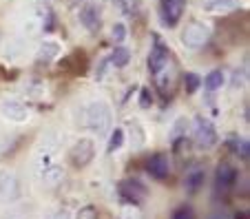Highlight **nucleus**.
<instances>
[{"instance_id": "1", "label": "nucleus", "mask_w": 250, "mask_h": 219, "mask_svg": "<svg viewBox=\"0 0 250 219\" xmlns=\"http://www.w3.org/2000/svg\"><path fill=\"white\" fill-rule=\"evenodd\" d=\"M118 195L126 206H137L146 199L148 188L140 179H122L118 184Z\"/></svg>"}, {"instance_id": "2", "label": "nucleus", "mask_w": 250, "mask_h": 219, "mask_svg": "<svg viewBox=\"0 0 250 219\" xmlns=\"http://www.w3.org/2000/svg\"><path fill=\"white\" fill-rule=\"evenodd\" d=\"M173 67V60H170V51L160 38H153V47H151V53H148V71L151 76H157L160 71L164 69H170Z\"/></svg>"}, {"instance_id": "3", "label": "nucleus", "mask_w": 250, "mask_h": 219, "mask_svg": "<svg viewBox=\"0 0 250 219\" xmlns=\"http://www.w3.org/2000/svg\"><path fill=\"white\" fill-rule=\"evenodd\" d=\"M208 36H210V29L202 22H190L188 27L184 29V34H182V42L186 44L188 49H202L206 44Z\"/></svg>"}, {"instance_id": "4", "label": "nucleus", "mask_w": 250, "mask_h": 219, "mask_svg": "<svg viewBox=\"0 0 250 219\" xmlns=\"http://www.w3.org/2000/svg\"><path fill=\"white\" fill-rule=\"evenodd\" d=\"M89 126L98 133H104L109 131L111 126V109L104 102H95V104L89 106Z\"/></svg>"}, {"instance_id": "5", "label": "nucleus", "mask_w": 250, "mask_h": 219, "mask_svg": "<svg viewBox=\"0 0 250 219\" xmlns=\"http://www.w3.org/2000/svg\"><path fill=\"white\" fill-rule=\"evenodd\" d=\"M186 9V0H160V16L166 27H175Z\"/></svg>"}, {"instance_id": "6", "label": "nucleus", "mask_w": 250, "mask_h": 219, "mask_svg": "<svg viewBox=\"0 0 250 219\" xmlns=\"http://www.w3.org/2000/svg\"><path fill=\"white\" fill-rule=\"evenodd\" d=\"M195 142L204 148L212 146V144L217 142V131H215V126H212L206 118H202V115L195 118Z\"/></svg>"}, {"instance_id": "7", "label": "nucleus", "mask_w": 250, "mask_h": 219, "mask_svg": "<svg viewBox=\"0 0 250 219\" xmlns=\"http://www.w3.org/2000/svg\"><path fill=\"white\" fill-rule=\"evenodd\" d=\"M235 181H237V168H232L230 164H222L217 168V173H215V191L226 195L235 186Z\"/></svg>"}, {"instance_id": "8", "label": "nucleus", "mask_w": 250, "mask_h": 219, "mask_svg": "<svg viewBox=\"0 0 250 219\" xmlns=\"http://www.w3.org/2000/svg\"><path fill=\"white\" fill-rule=\"evenodd\" d=\"M146 173L153 177V179L162 181L168 177L170 173V166H168V158H166L164 153H155L151 158L146 159Z\"/></svg>"}, {"instance_id": "9", "label": "nucleus", "mask_w": 250, "mask_h": 219, "mask_svg": "<svg viewBox=\"0 0 250 219\" xmlns=\"http://www.w3.org/2000/svg\"><path fill=\"white\" fill-rule=\"evenodd\" d=\"M95 155V146L91 139H80V142L73 146V151H71V162H73V166H86V164L93 159Z\"/></svg>"}, {"instance_id": "10", "label": "nucleus", "mask_w": 250, "mask_h": 219, "mask_svg": "<svg viewBox=\"0 0 250 219\" xmlns=\"http://www.w3.org/2000/svg\"><path fill=\"white\" fill-rule=\"evenodd\" d=\"M0 113L5 115L7 119H11V122H24V119L29 118V109L24 104H20V102H2V106H0Z\"/></svg>"}, {"instance_id": "11", "label": "nucleus", "mask_w": 250, "mask_h": 219, "mask_svg": "<svg viewBox=\"0 0 250 219\" xmlns=\"http://www.w3.org/2000/svg\"><path fill=\"white\" fill-rule=\"evenodd\" d=\"M80 22L84 24L89 31H95L100 27V7L93 2H86L80 9Z\"/></svg>"}, {"instance_id": "12", "label": "nucleus", "mask_w": 250, "mask_h": 219, "mask_svg": "<svg viewBox=\"0 0 250 219\" xmlns=\"http://www.w3.org/2000/svg\"><path fill=\"white\" fill-rule=\"evenodd\" d=\"M204 179H206V173H204L202 166H193L188 173H186V179H184V186H186V193H197L199 188L204 186Z\"/></svg>"}, {"instance_id": "13", "label": "nucleus", "mask_w": 250, "mask_h": 219, "mask_svg": "<svg viewBox=\"0 0 250 219\" xmlns=\"http://www.w3.org/2000/svg\"><path fill=\"white\" fill-rule=\"evenodd\" d=\"M224 80H226V76H224V71H222V69H215V71H210L206 78H204V80H202V84L206 86L208 91H217L219 86L224 84Z\"/></svg>"}, {"instance_id": "14", "label": "nucleus", "mask_w": 250, "mask_h": 219, "mask_svg": "<svg viewBox=\"0 0 250 219\" xmlns=\"http://www.w3.org/2000/svg\"><path fill=\"white\" fill-rule=\"evenodd\" d=\"M109 62H113L115 67H126L128 62H131V51L128 49H124V47H115V51L111 53V58H109Z\"/></svg>"}, {"instance_id": "15", "label": "nucleus", "mask_w": 250, "mask_h": 219, "mask_svg": "<svg viewBox=\"0 0 250 219\" xmlns=\"http://www.w3.org/2000/svg\"><path fill=\"white\" fill-rule=\"evenodd\" d=\"M58 53H60V47H58V42H44L42 47H40V51H38V62L53 60Z\"/></svg>"}, {"instance_id": "16", "label": "nucleus", "mask_w": 250, "mask_h": 219, "mask_svg": "<svg viewBox=\"0 0 250 219\" xmlns=\"http://www.w3.org/2000/svg\"><path fill=\"white\" fill-rule=\"evenodd\" d=\"M230 146H232V151H235L237 155L244 159V162H248V158H250V153H248L250 146H248V142H246L244 138H237V135H235V138L230 139Z\"/></svg>"}, {"instance_id": "17", "label": "nucleus", "mask_w": 250, "mask_h": 219, "mask_svg": "<svg viewBox=\"0 0 250 219\" xmlns=\"http://www.w3.org/2000/svg\"><path fill=\"white\" fill-rule=\"evenodd\" d=\"M122 144H124V131L122 129L111 131V139H109V146H106V151L115 153V151H120V148H122Z\"/></svg>"}, {"instance_id": "18", "label": "nucleus", "mask_w": 250, "mask_h": 219, "mask_svg": "<svg viewBox=\"0 0 250 219\" xmlns=\"http://www.w3.org/2000/svg\"><path fill=\"white\" fill-rule=\"evenodd\" d=\"M199 86H202V78H199L197 73H186V76H184V89H186V93H195Z\"/></svg>"}, {"instance_id": "19", "label": "nucleus", "mask_w": 250, "mask_h": 219, "mask_svg": "<svg viewBox=\"0 0 250 219\" xmlns=\"http://www.w3.org/2000/svg\"><path fill=\"white\" fill-rule=\"evenodd\" d=\"M208 11H226L232 7V0H206Z\"/></svg>"}, {"instance_id": "20", "label": "nucleus", "mask_w": 250, "mask_h": 219, "mask_svg": "<svg viewBox=\"0 0 250 219\" xmlns=\"http://www.w3.org/2000/svg\"><path fill=\"white\" fill-rule=\"evenodd\" d=\"M111 38H113L115 42H122V40L126 38V27H124L122 22H118L113 29H111Z\"/></svg>"}, {"instance_id": "21", "label": "nucleus", "mask_w": 250, "mask_h": 219, "mask_svg": "<svg viewBox=\"0 0 250 219\" xmlns=\"http://www.w3.org/2000/svg\"><path fill=\"white\" fill-rule=\"evenodd\" d=\"M173 219H195V213L190 206H182V208H177L173 213Z\"/></svg>"}, {"instance_id": "22", "label": "nucleus", "mask_w": 250, "mask_h": 219, "mask_svg": "<svg viewBox=\"0 0 250 219\" xmlns=\"http://www.w3.org/2000/svg\"><path fill=\"white\" fill-rule=\"evenodd\" d=\"M78 219H98V210L93 206H84V208L78 213Z\"/></svg>"}, {"instance_id": "23", "label": "nucleus", "mask_w": 250, "mask_h": 219, "mask_svg": "<svg viewBox=\"0 0 250 219\" xmlns=\"http://www.w3.org/2000/svg\"><path fill=\"white\" fill-rule=\"evenodd\" d=\"M151 104H153L151 91H148V89H142V93H140V106H142V109H148Z\"/></svg>"}, {"instance_id": "24", "label": "nucleus", "mask_w": 250, "mask_h": 219, "mask_svg": "<svg viewBox=\"0 0 250 219\" xmlns=\"http://www.w3.org/2000/svg\"><path fill=\"white\" fill-rule=\"evenodd\" d=\"M106 67H109V58H104V60L100 62V69L95 71V78H98V80H102V78H104V71H106Z\"/></svg>"}]
</instances>
